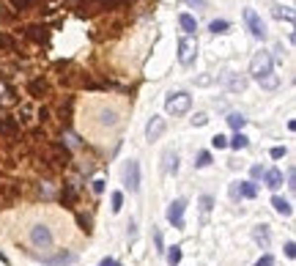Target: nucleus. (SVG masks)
<instances>
[{"label": "nucleus", "instance_id": "nucleus-3", "mask_svg": "<svg viewBox=\"0 0 296 266\" xmlns=\"http://www.w3.org/2000/svg\"><path fill=\"white\" fill-rule=\"evenodd\" d=\"M28 239H30V244H33L36 250H49L52 247V231H49V225H33V228H30V233H28Z\"/></svg>", "mask_w": 296, "mask_h": 266}, {"label": "nucleus", "instance_id": "nucleus-13", "mask_svg": "<svg viewBox=\"0 0 296 266\" xmlns=\"http://www.w3.org/2000/svg\"><path fill=\"white\" fill-rule=\"evenodd\" d=\"M258 83H261V88H266V91H277L280 88V77L274 74V71H269V74L258 77Z\"/></svg>", "mask_w": 296, "mask_h": 266}, {"label": "nucleus", "instance_id": "nucleus-35", "mask_svg": "<svg viewBox=\"0 0 296 266\" xmlns=\"http://www.w3.org/2000/svg\"><path fill=\"white\" fill-rule=\"evenodd\" d=\"M99 266H121V264H118V261H113V258H104Z\"/></svg>", "mask_w": 296, "mask_h": 266}, {"label": "nucleus", "instance_id": "nucleus-20", "mask_svg": "<svg viewBox=\"0 0 296 266\" xmlns=\"http://www.w3.org/2000/svg\"><path fill=\"white\" fill-rule=\"evenodd\" d=\"M211 206H214L211 195H200V212H203V222H206V217H208V212H211Z\"/></svg>", "mask_w": 296, "mask_h": 266}, {"label": "nucleus", "instance_id": "nucleus-37", "mask_svg": "<svg viewBox=\"0 0 296 266\" xmlns=\"http://www.w3.org/2000/svg\"><path fill=\"white\" fill-rule=\"evenodd\" d=\"M187 3H192V6H197V8H203V0H187Z\"/></svg>", "mask_w": 296, "mask_h": 266}, {"label": "nucleus", "instance_id": "nucleus-31", "mask_svg": "<svg viewBox=\"0 0 296 266\" xmlns=\"http://www.w3.org/2000/svg\"><path fill=\"white\" fill-rule=\"evenodd\" d=\"M285 255H288V258H296V244L294 242H285Z\"/></svg>", "mask_w": 296, "mask_h": 266}, {"label": "nucleus", "instance_id": "nucleus-16", "mask_svg": "<svg viewBox=\"0 0 296 266\" xmlns=\"http://www.w3.org/2000/svg\"><path fill=\"white\" fill-rule=\"evenodd\" d=\"M244 124H247V121H244L242 112H231V115H228V126H231L233 132H242V129H244Z\"/></svg>", "mask_w": 296, "mask_h": 266}, {"label": "nucleus", "instance_id": "nucleus-15", "mask_svg": "<svg viewBox=\"0 0 296 266\" xmlns=\"http://www.w3.org/2000/svg\"><path fill=\"white\" fill-rule=\"evenodd\" d=\"M272 206L277 209L280 214H285V217H291V212H294V209H291V203L285 201V198H280V195H274V198H272Z\"/></svg>", "mask_w": 296, "mask_h": 266}, {"label": "nucleus", "instance_id": "nucleus-6", "mask_svg": "<svg viewBox=\"0 0 296 266\" xmlns=\"http://www.w3.org/2000/svg\"><path fill=\"white\" fill-rule=\"evenodd\" d=\"M184 209H187V201H184V198H178V201L170 203V209H167V219H170L173 228H184Z\"/></svg>", "mask_w": 296, "mask_h": 266}, {"label": "nucleus", "instance_id": "nucleus-12", "mask_svg": "<svg viewBox=\"0 0 296 266\" xmlns=\"http://www.w3.org/2000/svg\"><path fill=\"white\" fill-rule=\"evenodd\" d=\"M178 25H181V30L187 36H195L197 33V22H195V17H192V14H181V17H178Z\"/></svg>", "mask_w": 296, "mask_h": 266}, {"label": "nucleus", "instance_id": "nucleus-33", "mask_svg": "<svg viewBox=\"0 0 296 266\" xmlns=\"http://www.w3.org/2000/svg\"><path fill=\"white\" fill-rule=\"evenodd\" d=\"M94 192H96V195H101V192H104V181H94Z\"/></svg>", "mask_w": 296, "mask_h": 266}, {"label": "nucleus", "instance_id": "nucleus-4", "mask_svg": "<svg viewBox=\"0 0 296 266\" xmlns=\"http://www.w3.org/2000/svg\"><path fill=\"white\" fill-rule=\"evenodd\" d=\"M197 58V42L195 36H184L181 42H178V63L181 66H192Z\"/></svg>", "mask_w": 296, "mask_h": 266}, {"label": "nucleus", "instance_id": "nucleus-2", "mask_svg": "<svg viewBox=\"0 0 296 266\" xmlns=\"http://www.w3.org/2000/svg\"><path fill=\"white\" fill-rule=\"evenodd\" d=\"M272 66H274L272 53H269V50H258V53L252 55V63H249V74L258 80V77H263V74H269V71H274Z\"/></svg>", "mask_w": 296, "mask_h": 266}, {"label": "nucleus", "instance_id": "nucleus-14", "mask_svg": "<svg viewBox=\"0 0 296 266\" xmlns=\"http://www.w3.org/2000/svg\"><path fill=\"white\" fill-rule=\"evenodd\" d=\"M236 195L258 198V189H255V184H249V181H239V184H236Z\"/></svg>", "mask_w": 296, "mask_h": 266}, {"label": "nucleus", "instance_id": "nucleus-25", "mask_svg": "<svg viewBox=\"0 0 296 266\" xmlns=\"http://www.w3.org/2000/svg\"><path fill=\"white\" fill-rule=\"evenodd\" d=\"M206 165H211V154H208V151H200V157L195 160V167H206Z\"/></svg>", "mask_w": 296, "mask_h": 266}, {"label": "nucleus", "instance_id": "nucleus-8", "mask_svg": "<svg viewBox=\"0 0 296 266\" xmlns=\"http://www.w3.org/2000/svg\"><path fill=\"white\" fill-rule=\"evenodd\" d=\"M162 132H165V118L154 115V118L148 121V126H146V140L148 143H156L162 137Z\"/></svg>", "mask_w": 296, "mask_h": 266}, {"label": "nucleus", "instance_id": "nucleus-18", "mask_svg": "<svg viewBox=\"0 0 296 266\" xmlns=\"http://www.w3.org/2000/svg\"><path fill=\"white\" fill-rule=\"evenodd\" d=\"M99 121H101V124H107V126H113L115 121H118V112H115V110H107V107H101Z\"/></svg>", "mask_w": 296, "mask_h": 266}, {"label": "nucleus", "instance_id": "nucleus-30", "mask_svg": "<svg viewBox=\"0 0 296 266\" xmlns=\"http://www.w3.org/2000/svg\"><path fill=\"white\" fill-rule=\"evenodd\" d=\"M249 176H252V178H263V167L261 165H252V167H249Z\"/></svg>", "mask_w": 296, "mask_h": 266}, {"label": "nucleus", "instance_id": "nucleus-7", "mask_svg": "<svg viewBox=\"0 0 296 266\" xmlns=\"http://www.w3.org/2000/svg\"><path fill=\"white\" fill-rule=\"evenodd\" d=\"M124 184L129 187V192H137V187H140V165H137V160H129V165L124 170Z\"/></svg>", "mask_w": 296, "mask_h": 266}, {"label": "nucleus", "instance_id": "nucleus-32", "mask_svg": "<svg viewBox=\"0 0 296 266\" xmlns=\"http://www.w3.org/2000/svg\"><path fill=\"white\" fill-rule=\"evenodd\" d=\"M274 17H285L288 22H294V14H291V11H283V8H274Z\"/></svg>", "mask_w": 296, "mask_h": 266}, {"label": "nucleus", "instance_id": "nucleus-19", "mask_svg": "<svg viewBox=\"0 0 296 266\" xmlns=\"http://www.w3.org/2000/svg\"><path fill=\"white\" fill-rule=\"evenodd\" d=\"M66 261H71V253H58V255H52V258H44V264L58 266V264H66Z\"/></svg>", "mask_w": 296, "mask_h": 266}, {"label": "nucleus", "instance_id": "nucleus-26", "mask_svg": "<svg viewBox=\"0 0 296 266\" xmlns=\"http://www.w3.org/2000/svg\"><path fill=\"white\" fill-rule=\"evenodd\" d=\"M113 212H121V206H124V192H113Z\"/></svg>", "mask_w": 296, "mask_h": 266}, {"label": "nucleus", "instance_id": "nucleus-27", "mask_svg": "<svg viewBox=\"0 0 296 266\" xmlns=\"http://www.w3.org/2000/svg\"><path fill=\"white\" fill-rule=\"evenodd\" d=\"M211 146H214V148H225V146H228V137H225V135H214Z\"/></svg>", "mask_w": 296, "mask_h": 266}, {"label": "nucleus", "instance_id": "nucleus-34", "mask_svg": "<svg viewBox=\"0 0 296 266\" xmlns=\"http://www.w3.org/2000/svg\"><path fill=\"white\" fill-rule=\"evenodd\" d=\"M154 239H156V250L165 247V244H162V233H159V231H154Z\"/></svg>", "mask_w": 296, "mask_h": 266}, {"label": "nucleus", "instance_id": "nucleus-23", "mask_svg": "<svg viewBox=\"0 0 296 266\" xmlns=\"http://www.w3.org/2000/svg\"><path fill=\"white\" fill-rule=\"evenodd\" d=\"M178 261H181V247H170V250H167V264L176 266Z\"/></svg>", "mask_w": 296, "mask_h": 266}, {"label": "nucleus", "instance_id": "nucleus-28", "mask_svg": "<svg viewBox=\"0 0 296 266\" xmlns=\"http://www.w3.org/2000/svg\"><path fill=\"white\" fill-rule=\"evenodd\" d=\"M255 266H274V258H272V255H261Z\"/></svg>", "mask_w": 296, "mask_h": 266}, {"label": "nucleus", "instance_id": "nucleus-11", "mask_svg": "<svg viewBox=\"0 0 296 266\" xmlns=\"http://www.w3.org/2000/svg\"><path fill=\"white\" fill-rule=\"evenodd\" d=\"M283 170H277V167H272V170H263V181H266L269 189H280L283 187Z\"/></svg>", "mask_w": 296, "mask_h": 266}, {"label": "nucleus", "instance_id": "nucleus-17", "mask_svg": "<svg viewBox=\"0 0 296 266\" xmlns=\"http://www.w3.org/2000/svg\"><path fill=\"white\" fill-rule=\"evenodd\" d=\"M252 236H255V242L261 244V247H266V244H269V228H266V225H258V228L252 231Z\"/></svg>", "mask_w": 296, "mask_h": 266}, {"label": "nucleus", "instance_id": "nucleus-29", "mask_svg": "<svg viewBox=\"0 0 296 266\" xmlns=\"http://www.w3.org/2000/svg\"><path fill=\"white\" fill-rule=\"evenodd\" d=\"M288 154V151H285L283 146H277V148H272V160H283V157Z\"/></svg>", "mask_w": 296, "mask_h": 266}, {"label": "nucleus", "instance_id": "nucleus-1", "mask_svg": "<svg viewBox=\"0 0 296 266\" xmlns=\"http://www.w3.org/2000/svg\"><path fill=\"white\" fill-rule=\"evenodd\" d=\"M165 110L170 112L173 118H181V115H187V112L192 110V96L187 94V91H176V94L167 96Z\"/></svg>", "mask_w": 296, "mask_h": 266}, {"label": "nucleus", "instance_id": "nucleus-9", "mask_svg": "<svg viewBox=\"0 0 296 266\" xmlns=\"http://www.w3.org/2000/svg\"><path fill=\"white\" fill-rule=\"evenodd\" d=\"M176 170H178V154L170 148V151L162 154V176H176Z\"/></svg>", "mask_w": 296, "mask_h": 266}, {"label": "nucleus", "instance_id": "nucleus-10", "mask_svg": "<svg viewBox=\"0 0 296 266\" xmlns=\"http://www.w3.org/2000/svg\"><path fill=\"white\" fill-rule=\"evenodd\" d=\"M225 88L233 91V94H242V91L247 88V77H244V74H228V77H225Z\"/></svg>", "mask_w": 296, "mask_h": 266}, {"label": "nucleus", "instance_id": "nucleus-5", "mask_svg": "<svg viewBox=\"0 0 296 266\" xmlns=\"http://www.w3.org/2000/svg\"><path fill=\"white\" fill-rule=\"evenodd\" d=\"M244 22H247V30L255 36V39H258V42H266L269 30H266V25H263V19L258 17L252 8H244Z\"/></svg>", "mask_w": 296, "mask_h": 266}, {"label": "nucleus", "instance_id": "nucleus-21", "mask_svg": "<svg viewBox=\"0 0 296 266\" xmlns=\"http://www.w3.org/2000/svg\"><path fill=\"white\" fill-rule=\"evenodd\" d=\"M231 146L236 148V151H239V148H247V146H249L247 135H242V132H236V135H233V140H231Z\"/></svg>", "mask_w": 296, "mask_h": 266}, {"label": "nucleus", "instance_id": "nucleus-22", "mask_svg": "<svg viewBox=\"0 0 296 266\" xmlns=\"http://www.w3.org/2000/svg\"><path fill=\"white\" fill-rule=\"evenodd\" d=\"M228 28H231V25H228V19H214L208 30H211V33H225Z\"/></svg>", "mask_w": 296, "mask_h": 266}, {"label": "nucleus", "instance_id": "nucleus-36", "mask_svg": "<svg viewBox=\"0 0 296 266\" xmlns=\"http://www.w3.org/2000/svg\"><path fill=\"white\" fill-rule=\"evenodd\" d=\"M14 6H17V8H25V6H28V0H14Z\"/></svg>", "mask_w": 296, "mask_h": 266}, {"label": "nucleus", "instance_id": "nucleus-24", "mask_svg": "<svg viewBox=\"0 0 296 266\" xmlns=\"http://www.w3.org/2000/svg\"><path fill=\"white\" fill-rule=\"evenodd\" d=\"M30 94H33V96H39V94H47V83H44V80H42V83H39V80H36V83H30Z\"/></svg>", "mask_w": 296, "mask_h": 266}]
</instances>
